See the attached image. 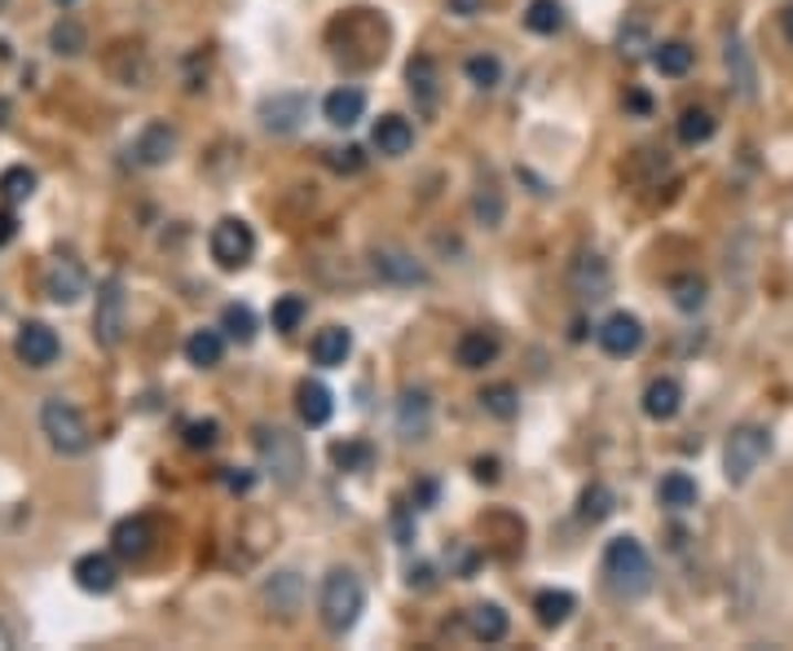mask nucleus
<instances>
[{
  "mask_svg": "<svg viewBox=\"0 0 793 651\" xmlns=\"http://www.w3.org/2000/svg\"><path fill=\"white\" fill-rule=\"evenodd\" d=\"M31 194H35V172H31V168L18 163V168H4V172H0V199H4V203H27Z\"/></svg>",
  "mask_w": 793,
  "mask_h": 651,
  "instance_id": "38",
  "label": "nucleus"
},
{
  "mask_svg": "<svg viewBox=\"0 0 793 651\" xmlns=\"http://www.w3.org/2000/svg\"><path fill=\"white\" fill-rule=\"evenodd\" d=\"M569 287H573V296H582V300H609L613 296V269H609V260L604 256H595V252H582L573 265H569Z\"/></svg>",
  "mask_w": 793,
  "mask_h": 651,
  "instance_id": "8",
  "label": "nucleus"
},
{
  "mask_svg": "<svg viewBox=\"0 0 793 651\" xmlns=\"http://www.w3.org/2000/svg\"><path fill=\"white\" fill-rule=\"evenodd\" d=\"M305 119H309V97L305 93H274V97L261 102V124L274 137H292Z\"/></svg>",
  "mask_w": 793,
  "mask_h": 651,
  "instance_id": "10",
  "label": "nucleus"
},
{
  "mask_svg": "<svg viewBox=\"0 0 793 651\" xmlns=\"http://www.w3.org/2000/svg\"><path fill=\"white\" fill-rule=\"evenodd\" d=\"M221 330H225L234 343H252V339H256V313H252L247 305H225Z\"/></svg>",
  "mask_w": 793,
  "mask_h": 651,
  "instance_id": "41",
  "label": "nucleus"
},
{
  "mask_svg": "<svg viewBox=\"0 0 793 651\" xmlns=\"http://www.w3.org/2000/svg\"><path fill=\"white\" fill-rule=\"evenodd\" d=\"M150 546H155V524H150L146 515H128V520H119L115 533H110V551H115L119 559H128V564H141V559L150 555Z\"/></svg>",
  "mask_w": 793,
  "mask_h": 651,
  "instance_id": "12",
  "label": "nucleus"
},
{
  "mask_svg": "<svg viewBox=\"0 0 793 651\" xmlns=\"http://www.w3.org/2000/svg\"><path fill=\"white\" fill-rule=\"evenodd\" d=\"M261 599H265L269 612H278L283 621H292V617L300 612V604H305V577L292 573V568H287V573H274V577L265 581Z\"/></svg>",
  "mask_w": 793,
  "mask_h": 651,
  "instance_id": "14",
  "label": "nucleus"
},
{
  "mask_svg": "<svg viewBox=\"0 0 793 651\" xmlns=\"http://www.w3.org/2000/svg\"><path fill=\"white\" fill-rule=\"evenodd\" d=\"M604 586L617 599H644L653 590V559L639 537H613L604 546Z\"/></svg>",
  "mask_w": 793,
  "mask_h": 651,
  "instance_id": "1",
  "label": "nucleus"
},
{
  "mask_svg": "<svg viewBox=\"0 0 793 651\" xmlns=\"http://www.w3.org/2000/svg\"><path fill=\"white\" fill-rule=\"evenodd\" d=\"M472 212H476V221H480L485 230H498V225H503V190H498L494 181L480 185L476 199H472Z\"/></svg>",
  "mask_w": 793,
  "mask_h": 651,
  "instance_id": "39",
  "label": "nucleus"
},
{
  "mask_svg": "<svg viewBox=\"0 0 793 651\" xmlns=\"http://www.w3.org/2000/svg\"><path fill=\"white\" fill-rule=\"evenodd\" d=\"M331 462H336L340 471H353V476H362V471H371V462H376V449H371L367 440H336V445H331Z\"/></svg>",
  "mask_w": 793,
  "mask_h": 651,
  "instance_id": "35",
  "label": "nucleus"
},
{
  "mask_svg": "<svg viewBox=\"0 0 793 651\" xmlns=\"http://www.w3.org/2000/svg\"><path fill=\"white\" fill-rule=\"evenodd\" d=\"M463 75H467L476 88H498V79H503V62H498L494 53H476V57L463 62Z\"/></svg>",
  "mask_w": 793,
  "mask_h": 651,
  "instance_id": "42",
  "label": "nucleus"
},
{
  "mask_svg": "<svg viewBox=\"0 0 793 651\" xmlns=\"http://www.w3.org/2000/svg\"><path fill=\"white\" fill-rule=\"evenodd\" d=\"M296 409H300L305 427H327L331 414H336V396H331L327 383H309V378H305V383L296 387Z\"/></svg>",
  "mask_w": 793,
  "mask_h": 651,
  "instance_id": "22",
  "label": "nucleus"
},
{
  "mask_svg": "<svg viewBox=\"0 0 793 651\" xmlns=\"http://www.w3.org/2000/svg\"><path fill=\"white\" fill-rule=\"evenodd\" d=\"M670 296H675V309H679V313H697V309H706V282H701L697 274H679V278H670Z\"/></svg>",
  "mask_w": 793,
  "mask_h": 651,
  "instance_id": "36",
  "label": "nucleus"
},
{
  "mask_svg": "<svg viewBox=\"0 0 793 651\" xmlns=\"http://www.w3.org/2000/svg\"><path fill=\"white\" fill-rule=\"evenodd\" d=\"M728 71H732V79H737V88H741V97L746 102H754V84H759V75H754V62H750V49L732 35L728 40Z\"/></svg>",
  "mask_w": 793,
  "mask_h": 651,
  "instance_id": "34",
  "label": "nucleus"
},
{
  "mask_svg": "<svg viewBox=\"0 0 793 651\" xmlns=\"http://www.w3.org/2000/svg\"><path fill=\"white\" fill-rule=\"evenodd\" d=\"M657 502H662L666 511H688V506H697V480H692L688 471H670V476H662V484H657Z\"/></svg>",
  "mask_w": 793,
  "mask_h": 651,
  "instance_id": "27",
  "label": "nucleus"
},
{
  "mask_svg": "<svg viewBox=\"0 0 793 651\" xmlns=\"http://www.w3.org/2000/svg\"><path fill=\"white\" fill-rule=\"evenodd\" d=\"M595 339L609 356H635L644 348V322L635 313H609L595 330Z\"/></svg>",
  "mask_w": 793,
  "mask_h": 651,
  "instance_id": "11",
  "label": "nucleus"
},
{
  "mask_svg": "<svg viewBox=\"0 0 793 651\" xmlns=\"http://www.w3.org/2000/svg\"><path fill=\"white\" fill-rule=\"evenodd\" d=\"M124 330H128V296H124V282L110 278V282H102V291H97L93 334H97L102 348H119Z\"/></svg>",
  "mask_w": 793,
  "mask_h": 651,
  "instance_id": "7",
  "label": "nucleus"
},
{
  "mask_svg": "<svg viewBox=\"0 0 793 651\" xmlns=\"http://www.w3.org/2000/svg\"><path fill=\"white\" fill-rule=\"evenodd\" d=\"M692 62H697V53H692L684 40H666V44H657V53H653V66H657L662 75H670V79L688 75Z\"/></svg>",
  "mask_w": 793,
  "mask_h": 651,
  "instance_id": "30",
  "label": "nucleus"
},
{
  "mask_svg": "<svg viewBox=\"0 0 793 651\" xmlns=\"http://www.w3.org/2000/svg\"><path fill=\"white\" fill-rule=\"evenodd\" d=\"M221 480H225V489H230V493H247L256 476H252V471H243V467H225V476H221Z\"/></svg>",
  "mask_w": 793,
  "mask_h": 651,
  "instance_id": "47",
  "label": "nucleus"
},
{
  "mask_svg": "<svg viewBox=\"0 0 793 651\" xmlns=\"http://www.w3.org/2000/svg\"><path fill=\"white\" fill-rule=\"evenodd\" d=\"M432 427V396L423 387H405L396 401V431L405 440H423Z\"/></svg>",
  "mask_w": 793,
  "mask_h": 651,
  "instance_id": "16",
  "label": "nucleus"
},
{
  "mask_svg": "<svg viewBox=\"0 0 793 651\" xmlns=\"http://www.w3.org/2000/svg\"><path fill=\"white\" fill-rule=\"evenodd\" d=\"M371 265H376V274H380L384 282H393V287H419V282H427V269H423L410 252H401V247H376V252H371Z\"/></svg>",
  "mask_w": 793,
  "mask_h": 651,
  "instance_id": "13",
  "label": "nucleus"
},
{
  "mask_svg": "<svg viewBox=\"0 0 793 651\" xmlns=\"http://www.w3.org/2000/svg\"><path fill=\"white\" fill-rule=\"evenodd\" d=\"M768 453H772V431L768 427H759V423L732 427V436L723 445V476H728V484H746L768 462Z\"/></svg>",
  "mask_w": 793,
  "mask_h": 651,
  "instance_id": "5",
  "label": "nucleus"
},
{
  "mask_svg": "<svg viewBox=\"0 0 793 651\" xmlns=\"http://www.w3.org/2000/svg\"><path fill=\"white\" fill-rule=\"evenodd\" d=\"M137 163H146V168H163L168 159H172V150H177V132L168 128V124H146L141 128V137H137Z\"/></svg>",
  "mask_w": 793,
  "mask_h": 651,
  "instance_id": "21",
  "label": "nucleus"
},
{
  "mask_svg": "<svg viewBox=\"0 0 793 651\" xmlns=\"http://www.w3.org/2000/svg\"><path fill=\"white\" fill-rule=\"evenodd\" d=\"M327 168H336V172L353 177V172H362V168H367V154H362L358 146H345V150H327Z\"/></svg>",
  "mask_w": 793,
  "mask_h": 651,
  "instance_id": "46",
  "label": "nucleus"
},
{
  "mask_svg": "<svg viewBox=\"0 0 793 651\" xmlns=\"http://www.w3.org/2000/svg\"><path fill=\"white\" fill-rule=\"evenodd\" d=\"M49 44H53V53H66V57H75V53H84V26H80L75 18H62V22L53 26Z\"/></svg>",
  "mask_w": 793,
  "mask_h": 651,
  "instance_id": "43",
  "label": "nucleus"
},
{
  "mask_svg": "<svg viewBox=\"0 0 793 651\" xmlns=\"http://www.w3.org/2000/svg\"><path fill=\"white\" fill-rule=\"evenodd\" d=\"M454 361H458L463 370H485V365L498 361V339H494L489 330H467V334H458V343H454Z\"/></svg>",
  "mask_w": 793,
  "mask_h": 651,
  "instance_id": "23",
  "label": "nucleus"
},
{
  "mask_svg": "<svg viewBox=\"0 0 793 651\" xmlns=\"http://www.w3.org/2000/svg\"><path fill=\"white\" fill-rule=\"evenodd\" d=\"M573 608H578V599H573L569 590H542V595L533 599V612H538V626H542V630H560V626L573 617Z\"/></svg>",
  "mask_w": 793,
  "mask_h": 651,
  "instance_id": "28",
  "label": "nucleus"
},
{
  "mask_svg": "<svg viewBox=\"0 0 793 651\" xmlns=\"http://www.w3.org/2000/svg\"><path fill=\"white\" fill-rule=\"evenodd\" d=\"M256 453H261V471L278 484V489H296L305 480V440L287 427H256Z\"/></svg>",
  "mask_w": 793,
  "mask_h": 651,
  "instance_id": "2",
  "label": "nucleus"
},
{
  "mask_svg": "<svg viewBox=\"0 0 793 651\" xmlns=\"http://www.w3.org/2000/svg\"><path fill=\"white\" fill-rule=\"evenodd\" d=\"M323 115H327V124H336V128H353V124L367 115V93H362L358 84H340V88L327 93Z\"/></svg>",
  "mask_w": 793,
  "mask_h": 651,
  "instance_id": "20",
  "label": "nucleus"
},
{
  "mask_svg": "<svg viewBox=\"0 0 793 651\" xmlns=\"http://www.w3.org/2000/svg\"><path fill=\"white\" fill-rule=\"evenodd\" d=\"M221 356H225V334L221 330H194L186 339V361L190 365L212 370V365H221Z\"/></svg>",
  "mask_w": 793,
  "mask_h": 651,
  "instance_id": "26",
  "label": "nucleus"
},
{
  "mask_svg": "<svg viewBox=\"0 0 793 651\" xmlns=\"http://www.w3.org/2000/svg\"><path fill=\"white\" fill-rule=\"evenodd\" d=\"M617 44H622V57H631V62H635L644 49H657V44H648V22H644V18H635L631 26H622V40H617Z\"/></svg>",
  "mask_w": 793,
  "mask_h": 651,
  "instance_id": "44",
  "label": "nucleus"
},
{
  "mask_svg": "<svg viewBox=\"0 0 793 651\" xmlns=\"http://www.w3.org/2000/svg\"><path fill=\"white\" fill-rule=\"evenodd\" d=\"M181 436H186V445H190V449H212V445L221 440V427H216L212 418H199V423H186V431H181Z\"/></svg>",
  "mask_w": 793,
  "mask_h": 651,
  "instance_id": "45",
  "label": "nucleus"
},
{
  "mask_svg": "<svg viewBox=\"0 0 793 651\" xmlns=\"http://www.w3.org/2000/svg\"><path fill=\"white\" fill-rule=\"evenodd\" d=\"M362 608H367V590H362L358 573H349V568H331V573L323 577V595H318V612H323L327 634H336V639L349 634V630L358 626Z\"/></svg>",
  "mask_w": 793,
  "mask_h": 651,
  "instance_id": "3",
  "label": "nucleus"
},
{
  "mask_svg": "<svg viewBox=\"0 0 793 651\" xmlns=\"http://www.w3.org/2000/svg\"><path fill=\"white\" fill-rule=\"evenodd\" d=\"M525 26L533 35H556L564 26V4L560 0H529L525 4Z\"/></svg>",
  "mask_w": 793,
  "mask_h": 651,
  "instance_id": "33",
  "label": "nucleus"
},
{
  "mask_svg": "<svg viewBox=\"0 0 793 651\" xmlns=\"http://www.w3.org/2000/svg\"><path fill=\"white\" fill-rule=\"evenodd\" d=\"M84 291H88V274H84L80 260H57L49 269V278H44V296L53 305H75Z\"/></svg>",
  "mask_w": 793,
  "mask_h": 651,
  "instance_id": "18",
  "label": "nucleus"
},
{
  "mask_svg": "<svg viewBox=\"0 0 793 651\" xmlns=\"http://www.w3.org/2000/svg\"><path fill=\"white\" fill-rule=\"evenodd\" d=\"M405 84H410L414 106H419L423 115H432L436 102H441V71H436V62H432L427 53L410 57V66H405Z\"/></svg>",
  "mask_w": 793,
  "mask_h": 651,
  "instance_id": "15",
  "label": "nucleus"
},
{
  "mask_svg": "<svg viewBox=\"0 0 793 651\" xmlns=\"http://www.w3.org/2000/svg\"><path fill=\"white\" fill-rule=\"evenodd\" d=\"M371 146H376L384 159H401V154H410V146H414V128H410L401 115H384V119L371 128Z\"/></svg>",
  "mask_w": 793,
  "mask_h": 651,
  "instance_id": "24",
  "label": "nucleus"
},
{
  "mask_svg": "<svg viewBox=\"0 0 793 651\" xmlns=\"http://www.w3.org/2000/svg\"><path fill=\"white\" fill-rule=\"evenodd\" d=\"M305 318H309V300H305V296H278V300H274V313H269L274 330L292 334V330H300Z\"/></svg>",
  "mask_w": 793,
  "mask_h": 651,
  "instance_id": "37",
  "label": "nucleus"
},
{
  "mask_svg": "<svg viewBox=\"0 0 793 651\" xmlns=\"http://www.w3.org/2000/svg\"><path fill=\"white\" fill-rule=\"evenodd\" d=\"M13 234H18V221H13L9 212H0V247H4V243H13Z\"/></svg>",
  "mask_w": 793,
  "mask_h": 651,
  "instance_id": "49",
  "label": "nucleus"
},
{
  "mask_svg": "<svg viewBox=\"0 0 793 651\" xmlns=\"http://www.w3.org/2000/svg\"><path fill=\"white\" fill-rule=\"evenodd\" d=\"M13 352H18V361H22V365H31V370H49V365L57 361L62 343H57L53 326L22 322L18 326V339H13Z\"/></svg>",
  "mask_w": 793,
  "mask_h": 651,
  "instance_id": "9",
  "label": "nucleus"
},
{
  "mask_svg": "<svg viewBox=\"0 0 793 651\" xmlns=\"http://www.w3.org/2000/svg\"><path fill=\"white\" fill-rule=\"evenodd\" d=\"M480 409H485L489 418H498V423H511V418L520 414V392H516L511 383H494V387L480 392Z\"/></svg>",
  "mask_w": 793,
  "mask_h": 651,
  "instance_id": "32",
  "label": "nucleus"
},
{
  "mask_svg": "<svg viewBox=\"0 0 793 651\" xmlns=\"http://www.w3.org/2000/svg\"><path fill=\"white\" fill-rule=\"evenodd\" d=\"M40 431H44L49 445H53L57 453H66V458L88 453V445H93V431H88L84 414H80L71 401H62V396H49V401L40 405Z\"/></svg>",
  "mask_w": 793,
  "mask_h": 651,
  "instance_id": "4",
  "label": "nucleus"
},
{
  "mask_svg": "<svg viewBox=\"0 0 793 651\" xmlns=\"http://www.w3.org/2000/svg\"><path fill=\"white\" fill-rule=\"evenodd\" d=\"M467 630H472V639H480V643H498V639H507V612H503L498 604H476V608L467 612Z\"/></svg>",
  "mask_w": 793,
  "mask_h": 651,
  "instance_id": "29",
  "label": "nucleus"
},
{
  "mask_svg": "<svg viewBox=\"0 0 793 651\" xmlns=\"http://www.w3.org/2000/svg\"><path fill=\"white\" fill-rule=\"evenodd\" d=\"M0 4H4V0H0Z\"/></svg>",
  "mask_w": 793,
  "mask_h": 651,
  "instance_id": "53",
  "label": "nucleus"
},
{
  "mask_svg": "<svg viewBox=\"0 0 793 651\" xmlns=\"http://www.w3.org/2000/svg\"><path fill=\"white\" fill-rule=\"evenodd\" d=\"M57 4H71V0H57Z\"/></svg>",
  "mask_w": 793,
  "mask_h": 651,
  "instance_id": "52",
  "label": "nucleus"
},
{
  "mask_svg": "<svg viewBox=\"0 0 793 651\" xmlns=\"http://www.w3.org/2000/svg\"><path fill=\"white\" fill-rule=\"evenodd\" d=\"M71 577H75V586H80L84 595H110L115 581H119V568H115L110 555H97V551H93V555H80V559H75Z\"/></svg>",
  "mask_w": 793,
  "mask_h": 651,
  "instance_id": "17",
  "label": "nucleus"
},
{
  "mask_svg": "<svg viewBox=\"0 0 793 651\" xmlns=\"http://www.w3.org/2000/svg\"><path fill=\"white\" fill-rule=\"evenodd\" d=\"M715 128H719V119L710 115V110H701V106H688L684 115H679V141L684 146H706L710 137H715Z\"/></svg>",
  "mask_w": 793,
  "mask_h": 651,
  "instance_id": "31",
  "label": "nucleus"
},
{
  "mask_svg": "<svg viewBox=\"0 0 793 651\" xmlns=\"http://www.w3.org/2000/svg\"><path fill=\"white\" fill-rule=\"evenodd\" d=\"M208 247H212V260H216L225 274H234V269H247V265H252V256H256V234H252L247 221L225 216V221L212 225Z\"/></svg>",
  "mask_w": 793,
  "mask_h": 651,
  "instance_id": "6",
  "label": "nucleus"
},
{
  "mask_svg": "<svg viewBox=\"0 0 793 651\" xmlns=\"http://www.w3.org/2000/svg\"><path fill=\"white\" fill-rule=\"evenodd\" d=\"M309 352H314V361H318L323 370H336V365L349 361V352H353V334H349L345 326H327V330L314 334Z\"/></svg>",
  "mask_w": 793,
  "mask_h": 651,
  "instance_id": "25",
  "label": "nucleus"
},
{
  "mask_svg": "<svg viewBox=\"0 0 793 651\" xmlns=\"http://www.w3.org/2000/svg\"><path fill=\"white\" fill-rule=\"evenodd\" d=\"M9 648H13V634H9V626L0 621V651H9Z\"/></svg>",
  "mask_w": 793,
  "mask_h": 651,
  "instance_id": "51",
  "label": "nucleus"
},
{
  "mask_svg": "<svg viewBox=\"0 0 793 651\" xmlns=\"http://www.w3.org/2000/svg\"><path fill=\"white\" fill-rule=\"evenodd\" d=\"M679 409H684V383H679V378L662 374V378H653V383L644 387V414H648L653 423H670Z\"/></svg>",
  "mask_w": 793,
  "mask_h": 651,
  "instance_id": "19",
  "label": "nucleus"
},
{
  "mask_svg": "<svg viewBox=\"0 0 793 651\" xmlns=\"http://www.w3.org/2000/svg\"><path fill=\"white\" fill-rule=\"evenodd\" d=\"M613 506H617L613 489H609V484H591V489L582 493V511H578V515H582L586 524H604V520L613 515Z\"/></svg>",
  "mask_w": 793,
  "mask_h": 651,
  "instance_id": "40",
  "label": "nucleus"
},
{
  "mask_svg": "<svg viewBox=\"0 0 793 651\" xmlns=\"http://www.w3.org/2000/svg\"><path fill=\"white\" fill-rule=\"evenodd\" d=\"M781 22H785V40L793 44V4L785 9V13H781Z\"/></svg>",
  "mask_w": 793,
  "mask_h": 651,
  "instance_id": "50",
  "label": "nucleus"
},
{
  "mask_svg": "<svg viewBox=\"0 0 793 651\" xmlns=\"http://www.w3.org/2000/svg\"><path fill=\"white\" fill-rule=\"evenodd\" d=\"M476 480H480V484H494V480H498V458H480V462H476Z\"/></svg>",
  "mask_w": 793,
  "mask_h": 651,
  "instance_id": "48",
  "label": "nucleus"
}]
</instances>
